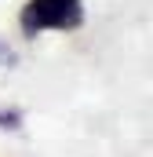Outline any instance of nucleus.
Instances as JSON below:
<instances>
[{"label": "nucleus", "instance_id": "obj_1", "mask_svg": "<svg viewBox=\"0 0 153 157\" xmlns=\"http://www.w3.org/2000/svg\"><path fill=\"white\" fill-rule=\"evenodd\" d=\"M84 22V0H26L18 15V29L40 37L47 29H76Z\"/></svg>", "mask_w": 153, "mask_h": 157}, {"label": "nucleus", "instance_id": "obj_2", "mask_svg": "<svg viewBox=\"0 0 153 157\" xmlns=\"http://www.w3.org/2000/svg\"><path fill=\"white\" fill-rule=\"evenodd\" d=\"M22 124V113L18 110H11V113H0V128H18Z\"/></svg>", "mask_w": 153, "mask_h": 157}, {"label": "nucleus", "instance_id": "obj_3", "mask_svg": "<svg viewBox=\"0 0 153 157\" xmlns=\"http://www.w3.org/2000/svg\"><path fill=\"white\" fill-rule=\"evenodd\" d=\"M0 66H15V51H11L4 40H0Z\"/></svg>", "mask_w": 153, "mask_h": 157}]
</instances>
